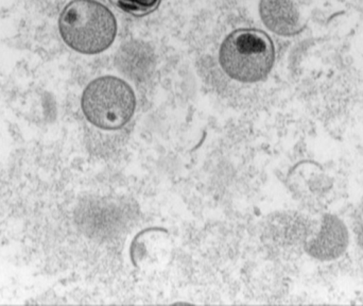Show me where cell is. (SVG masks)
I'll use <instances>...</instances> for the list:
<instances>
[{"label":"cell","mask_w":363,"mask_h":306,"mask_svg":"<svg viewBox=\"0 0 363 306\" xmlns=\"http://www.w3.org/2000/svg\"><path fill=\"white\" fill-rule=\"evenodd\" d=\"M87 121L101 130H119L130 123L136 110V96L129 83L113 76L89 83L81 97Z\"/></svg>","instance_id":"obj_3"},{"label":"cell","mask_w":363,"mask_h":306,"mask_svg":"<svg viewBox=\"0 0 363 306\" xmlns=\"http://www.w3.org/2000/svg\"><path fill=\"white\" fill-rule=\"evenodd\" d=\"M259 15L264 25L277 35H296L303 29L300 13L290 0H262Z\"/></svg>","instance_id":"obj_4"},{"label":"cell","mask_w":363,"mask_h":306,"mask_svg":"<svg viewBox=\"0 0 363 306\" xmlns=\"http://www.w3.org/2000/svg\"><path fill=\"white\" fill-rule=\"evenodd\" d=\"M110 2L127 14L143 17L157 11L162 0H110Z\"/></svg>","instance_id":"obj_5"},{"label":"cell","mask_w":363,"mask_h":306,"mask_svg":"<svg viewBox=\"0 0 363 306\" xmlns=\"http://www.w3.org/2000/svg\"><path fill=\"white\" fill-rule=\"evenodd\" d=\"M60 35L72 50L93 55L108 50L117 35V21L112 11L97 0H72L59 21Z\"/></svg>","instance_id":"obj_1"},{"label":"cell","mask_w":363,"mask_h":306,"mask_svg":"<svg viewBox=\"0 0 363 306\" xmlns=\"http://www.w3.org/2000/svg\"><path fill=\"white\" fill-rule=\"evenodd\" d=\"M272 38L258 29H237L228 34L219 50V63L233 80L256 83L264 80L274 66Z\"/></svg>","instance_id":"obj_2"}]
</instances>
